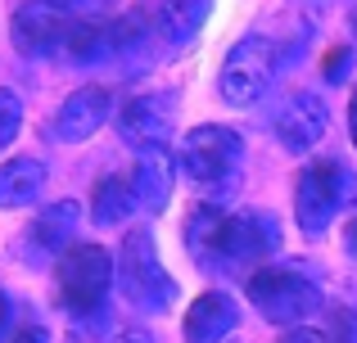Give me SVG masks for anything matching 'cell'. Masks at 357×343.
Segmentation results:
<instances>
[{"label":"cell","instance_id":"obj_1","mask_svg":"<svg viewBox=\"0 0 357 343\" xmlns=\"http://www.w3.org/2000/svg\"><path fill=\"white\" fill-rule=\"evenodd\" d=\"M185 244L208 271H262L271 253L280 248V226L271 212H222L195 208L185 217Z\"/></svg>","mask_w":357,"mask_h":343},{"label":"cell","instance_id":"obj_2","mask_svg":"<svg viewBox=\"0 0 357 343\" xmlns=\"http://www.w3.org/2000/svg\"><path fill=\"white\" fill-rule=\"evenodd\" d=\"M118 289L136 312H167L176 298V285L167 276V266L158 262V248L149 226L127 230V239L118 244Z\"/></svg>","mask_w":357,"mask_h":343},{"label":"cell","instance_id":"obj_3","mask_svg":"<svg viewBox=\"0 0 357 343\" xmlns=\"http://www.w3.org/2000/svg\"><path fill=\"white\" fill-rule=\"evenodd\" d=\"M114 276H118V262L105 244H73L68 253L59 257L54 266V289H59V303L77 317H96L105 308L109 289H114Z\"/></svg>","mask_w":357,"mask_h":343},{"label":"cell","instance_id":"obj_4","mask_svg":"<svg viewBox=\"0 0 357 343\" xmlns=\"http://www.w3.org/2000/svg\"><path fill=\"white\" fill-rule=\"evenodd\" d=\"M244 294L249 303L271 321V326H303L312 312H321V294L307 276L285 271V266H262L244 280Z\"/></svg>","mask_w":357,"mask_h":343},{"label":"cell","instance_id":"obj_5","mask_svg":"<svg viewBox=\"0 0 357 343\" xmlns=\"http://www.w3.org/2000/svg\"><path fill=\"white\" fill-rule=\"evenodd\" d=\"M349 194H353V176L344 172V163H335V159L307 163L294 181V217H298V226H303V235L331 230V221L340 217Z\"/></svg>","mask_w":357,"mask_h":343},{"label":"cell","instance_id":"obj_6","mask_svg":"<svg viewBox=\"0 0 357 343\" xmlns=\"http://www.w3.org/2000/svg\"><path fill=\"white\" fill-rule=\"evenodd\" d=\"M244 159V145L240 136L231 131V127H195V131H185L181 141V154H176V163H181V172L190 176L195 185H222V181H236V168Z\"/></svg>","mask_w":357,"mask_h":343},{"label":"cell","instance_id":"obj_7","mask_svg":"<svg viewBox=\"0 0 357 343\" xmlns=\"http://www.w3.org/2000/svg\"><path fill=\"white\" fill-rule=\"evenodd\" d=\"M276 41L271 36H240L231 45L227 63H222V77H218V95L227 104H253V99L267 90L271 72H276Z\"/></svg>","mask_w":357,"mask_h":343},{"label":"cell","instance_id":"obj_8","mask_svg":"<svg viewBox=\"0 0 357 343\" xmlns=\"http://www.w3.org/2000/svg\"><path fill=\"white\" fill-rule=\"evenodd\" d=\"M73 18H77L73 0H23L14 9L9 36H14L18 54H27V59H54V54H63Z\"/></svg>","mask_w":357,"mask_h":343},{"label":"cell","instance_id":"obj_9","mask_svg":"<svg viewBox=\"0 0 357 343\" xmlns=\"http://www.w3.org/2000/svg\"><path fill=\"white\" fill-rule=\"evenodd\" d=\"M172 118H176V99L167 90H149V95H136L122 104L118 136H122V145H131L140 154L158 150L167 141V131H172Z\"/></svg>","mask_w":357,"mask_h":343},{"label":"cell","instance_id":"obj_10","mask_svg":"<svg viewBox=\"0 0 357 343\" xmlns=\"http://www.w3.org/2000/svg\"><path fill=\"white\" fill-rule=\"evenodd\" d=\"M109 113H114V95H109L105 86L73 90V95L59 104V113H54V141H63V145L91 141V136L109 122Z\"/></svg>","mask_w":357,"mask_h":343},{"label":"cell","instance_id":"obj_11","mask_svg":"<svg viewBox=\"0 0 357 343\" xmlns=\"http://www.w3.org/2000/svg\"><path fill=\"white\" fill-rule=\"evenodd\" d=\"M326 122H331V118H326V104L317 95H307V90H298L276 113V136L289 154H307L326 136Z\"/></svg>","mask_w":357,"mask_h":343},{"label":"cell","instance_id":"obj_12","mask_svg":"<svg viewBox=\"0 0 357 343\" xmlns=\"http://www.w3.org/2000/svg\"><path fill=\"white\" fill-rule=\"evenodd\" d=\"M236 321H240L236 298L222 294V289H208L185 308V326L181 330H185V343H222L231 330H236Z\"/></svg>","mask_w":357,"mask_h":343},{"label":"cell","instance_id":"obj_13","mask_svg":"<svg viewBox=\"0 0 357 343\" xmlns=\"http://www.w3.org/2000/svg\"><path fill=\"white\" fill-rule=\"evenodd\" d=\"M77 203L73 199H59L50 203V208H41V217L32 221V230H27V244H32L36 257H50V253H68L73 244H77Z\"/></svg>","mask_w":357,"mask_h":343},{"label":"cell","instance_id":"obj_14","mask_svg":"<svg viewBox=\"0 0 357 343\" xmlns=\"http://www.w3.org/2000/svg\"><path fill=\"white\" fill-rule=\"evenodd\" d=\"M172 159H167V150L158 145V150H145L136 154V172H131V185H136V199L140 208L149 212H163L167 199H172Z\"/></svg>","mask_w":357,"mask_h":343},{"label":"cell","instance_id":"obj_15","mask_svg":"<svg viewBox=\"0 0 357 343\" xmlns=\"http://www.w3.org/2000/svg\"><path fill=\"white\" fill-rule=\"evenodd\" d=\"M45 190V163L9 159L0 168V208H32Z\"/></svg>","mask_w":357,"mask_h":343},{"label":"cell","instance_id":"obj_16","mask_svg":"<svg viewBox=\"0 0 357 343\" xmlns=\"http://www.w3.org/2000/svg\"><path fill=\"white\" fill-rule=\"evenodd\" d=\"M136 203L140 199L131 176H105V181H96V194H91V221L96 226H122Z\"/></svg>","mask_w":357,"mask_h":343},{"label":"cell","instance_id":"obj_17","mask_svg":"<svg viewBox=\"0 0 357 343\" xmlns=\"http://www.w3.org/2000/svg\"><path fill=\"white\" fill-rule=\"evenodd\" d=\"M208 9H213V0H163L158 5V27H163V36L172 45H185L208 23Z\"/></svg>","mask_w":357,"mask_h":343},{"label":"cell","instance_id":"obj_18","mask_svg":"<svg viewBox=\"0 0 357 343\" xmlns=\"http://www.w3.org/2000/svg\"><path fill=\"white\" fill-rule=\"evenodd\" d=\"M149 14L145 9H127V14L122 18H114V23H109V54H140L149 45Z\"/></svg>","mask_w":357,"mask_h":343},{"label":"cell","instance_id":"obj_19","mask_svg":"<svg viewBox=\"0 0 357 343\" xmlns=\"http://www.w3.org/2000/svg\"><path fill=\"white\" fill-rule=\"evenodd\" d=\"M18 127H23V104H18V95H14V90H5V86H0V154H5L9 145H14Z\"/></svg>","mask_w":357,"mask_h":343},{"label":"cell","instance_id":"obj_20","mask_svg":"<svg viewBox=\"0 0 357 343\" xmlns=\"http://www.w3.org/2000/svg\"><path fill=\"white\" fill-rule=\"evenodd\" d=\"M349 63H353V50L349 45H335V50H326V59H321V77L335 86V81L349 77Z\"/></svg>","mask_w":357,"mask_h":343},{"label":"cell","instance_id":"obj_21","mask_svg":"<svg viewBox=\"0 0 357 343\" xmlns=\"http://www.w3.org/2000/svg\"><path fill=\"white\" fill-rule=\"evenodd\" d=\"M9 343H50V335H45L41 326H23V330H18V335L9 339Z\"/></svg>","mask_w":357,"mask_h":343},{"label":"cell","instance_id":"obj_22","mask_svg":"<svg viewBox=\"0 0 357 343\" xmlns=\"http://www.w3.org/2000/svg\"><path fill=\"white\" fill-rule=\"evenodd\" d=\"M280 343H331V339H321V335H317V330H303V326H298L294 335H285Z\"/></svg>","mask_w":357,"mask_h":343},{"label":"cell","instance_id":"obj_23","mask_svg":"<svg viewBox=\"0 0 357 343\" xmlns=\"http://www.w3.org/2000/svg\"><path fill=\"white\" fill-rule=\"evenodd\" d=\"M349 131H353V145H357V86H353V99H349Z\"/></svg>","mask_w":357,"mask_h":343},{"label":"cell","instance_id":"obj_24","mask_svg":"<svg viewBox=\"0 0 357 343\" xmlns=\"http://www.w3.org/2000/svg\"><path fill=\"white\" fill-rule=\"evenodd\" d=\"M344 239H349V253L357 257V217L349 221V230H344Z\"/></svg>","mask_w":357,"mask_h":343},{"label":"cell","instance_id":"obj_25","mask_svg":"<svg viewBox=\"0 0 357 343\" xmlns=\"http://www.w3.org/2000/svg\"><path fill=\"white\" fill-rule=\"evenodd\" d=\"M5 321H9V298H5V289H0V330H5Z\"/></svg>","mask_w":357,"mask_h":343},{"label":"cell","instance_id":"obj_26","mask_svg":"<svg viewBox=\"0 0 357 343\" xmlns=\"http://www.w3.org/2000/svg\"><path fill=\"white\" fill-rule=\"evenodd\" d=\"M118 343H154V339H149V335H122Z\"/></svg>","mask_w":357,"mask_h":343},{"label":"cell","instance_id":"obj_27","mask_svg":"<svg viewBox=\"0 0 357 343\" xmlns=\"http://www.w3.org/2000/svg\"><path fill=\"white\" fill-rule=\"evenodd\" d=\"M349 23H353V32H357V5H353V14H349Z\"/></svg>","mask_w":357,"mask_h":343}]
</instances>
